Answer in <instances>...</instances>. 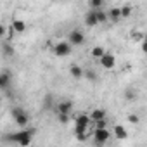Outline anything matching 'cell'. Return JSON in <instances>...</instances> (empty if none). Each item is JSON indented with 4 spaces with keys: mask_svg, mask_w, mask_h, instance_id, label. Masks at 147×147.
I'll return each mask as SVG.
<instances>
[{
    "mask_svg": "<svg viewBox=\"0 0 147 147\" xmlns=\"http://www.w3.org/2000/svg\"><path fill=\"white\" fill-rule=\"evenodd\" d=\"M67 42L75 47H80V45L85 43V33L80 31V30H73V31L67 33Z\"/></svg>",
    "mask_w": 147,
    "mask_h": 147,
    "instance_id": "277c9868",
    "label": "cell"
},
{
    "mask_svg": "<svg viewBox=\"0 0 147 147\" xmlns=\"http://www.w3.org/2000/svg\"><path fill=\"white\" fill-rule=\"evenodd\" d=\"M11 26H12V31L18 33V35H23V33L26 31V23H24L23 19H14V21L11 23Z\"/></svg>",
    "mask_w": 147,
    "mask_h": 147,
    "instance_id": "ba28073f",
    "label": "cell"
},
{
    "mask_svg": "<svg viewBox=\"0 0 147 147\" xmlns=\"http://www.w3.org/2000/svg\"><path fill=\"white\" fill-rule=\"evenodd\" d=\"M35 128H21L19 131H14V133H11L5 140H9V142H14V144H19V145H30L31 144V138H33V135H35Z\"/></svg>",
    "mask_w": 147,
    "mask_h": 147,
    "instance_id": "6da1fadb",
    "label": "cell"
},
{
    "mask_svg": "<svg viewBox=\"0 0 147 147\" xmlns=\"http://www.w3.org/2000/svg\"><path fill=\"white\" fill-rule=\"evenodd\" d=\"M57 119H59V123L66 125V123H69V114H66V113H57Z\"/></svg>",
    "mask_w": 147,
    "mask_h": 147,
    "instance_id": "44dd1931",
    "label": "cell"
},
{
    "mask_svg": "<svg viewBox=\"0 0 147 147\" xmlns=\"http://www.w3.org/2000/svg\"><path fill=\"white\" fill-rule=\"evenodd\" d=\"M5 35H7V28H5L2 23H0V38H4Z\"/></svg>",
    "mask_w": 147,
    "mask_h": 147,
    "instance_id": "484cf974",
    "label": "cell"
},
{
    "mask_svg": "<svg viewBox=\"0 0 147 147\" xmlns=\"http://www.w3.org/2000/svg\"><path fill=\"white\" fill-rule=\"evenodd\" d=\"M99 61H100V64H102L104 69H113L116 66V55L111 54V52H107V50L99 57Z\"/></svg>",
    "mask_w": 147,
    "mask_h": 147,
    "instance_id": "5b68a950",
    "label": "cell"
},
{
    "mask_svg": "<svg viewBox=\"0 0 147 147\" xmlns=\"http://www.w3.org/2000/svg\"><path fill=\"white\" fill-rule=\"evenodd\" d=\"M88 118H90V121L94 123V121H97V119H102V118H107V114H106V111L104 109H100V107H97V109H94L90 114H88Z\"/></svg>",
    "mask_w": 147,
    "mask_h": 147,
    "instance_id": "7c38bea8",
    "label": "cell"
},
{
    "mask_svg": "<svg viewBox=\"0 0 147 147\" xmlns=\"http://www.w3.org/2000/svg\"><path fill=\"white\" fill-rule=\"evenodd\" d=\"M2 49H4V55H14V47L12 45H9V43H4L2 45Z\"/></svg>",
    "mask_w": 147,
    "mask_h": 147,
    "instance_id": "ffe728a7",
    "label": "cell"
},
{
    "mask_svg": "<svg viewBox=\"0 0 147 147\" xmlns=\"http://www.w3.org/2000/svg\"><path fill=\"white\" fill-rule=\"evenodd\" d=\"M73 111V102L71 100H61L59 104H57V113H66V114H69Z\"/></svg>",
    "mask_w": 147,
    "mask_h": 147,
    "instance_id": "8fae6325",
    "label": "cell"
},
{
    "mask_svg": "<svg viewBox=\"0 0 147 147\" xmlns=\"http://www.w3.org/2000/svg\"><path fill=\"white\" fill-rule=\"evenodd\" d=\"M107 18H109L113 23H119V19H121L119 7H113V9H109V12H107Z\"/></svg>",
    "mask_w": 147,
    "mask_h": 147,
    "instance_id": "4fadbf2b",
    "label": "cell"
},
{
    "mask_svg": "<svg viewBox=\"0 0 147 147\" xmlns=\"http://www.w3.org/2000/svg\"><path fill=\"white\" fill-rule=\"evenodd\" d=\"M90 135L94 137L95 145H104V144L111 138V131H109L107 126H106V128H94V131H92Z\"/></svg>",
    "mask_w": 147,
    "mask_h": 147,
    "instance_id": "3957f363",
    "label": "cell"
},
{
    "mask_svg": "<svg viewBox=\"0 0 147 147\" xmlns=\"http://www.w3.org/2000/svg\"><path fill=\"white\" fill-rule=\"evenodd\" d=\"M128 121H130L131 125H138V123H140V118H138L137 114H130V116H128Z\"/></svg>",
    "mask_w": 147,
    "mask_h": 147,
    "instance_id": "cb8c5ba5",
    "label": "cell"
},
{
    "mask_svg": "<svg viewBox=\"0 0 147 147\" xmlns=\"http://www.w3.org/2000/svg\"><path fill=\"white\" fill-rule=\"evenodd\" d=\"M83 78H87L88 82H97V73L88 69V71H83Z\"/></svg>",
    "mask_w": 147,
    "mask_h": 147,
    "instance_id": "d6986e66",
    "label": "cell"
},
{
    "mask_svg": "<svg viewBox=\"0 0 147 147\" xmlns=\"http://www.w3.org/2000/svg\"><path fill=\"white\" fill-rule=\"evenodd\" d=\"M104 52H106V49H104V47H100V45H97V47H94V49L90 50V55H92L94 59H99Z\"/></svg>",
    "mask_w": 147,
    "mask_h": 147,
    "instance_id": "2e32d148",
    "label": "cell"
},
{
    "mask_svg": "<svg viewBox=\"0 0 147 147\" xmlns=\"http://www.w3.org/2000/svg\"><path fill=\"white\" fill-rule=\"evenodd\" d=\"M131 38L133 40H142L144 38V33L142 31H131Z\"/></svg>",
    "mask_w": 147,
    "mask_h": 147,
    "instance_id": "d4e9b609",
    "label": "cell"
},
{
    "mask_svg": "<svg viewBox=\"0 0 147 147\" xmlns=\"http://www.w3.org/2000/svg\"><path fill=\"white\" fill-rule=\"evenodd\" d=\"M119 12H121V18H130V16H131V12H133V7L126 4V5L119 7Z\"/></svg>",
    "mask_w": 147,
    "mask_h": 147,
    "instance_id": "e0dca14e",
    "label": "cell"
},
{
    "mask_svg": "<svg viewBox=\"0 0 147 147\" xmlns=\"http://www.w3.org/2000/svg\"><path fill=\"white\" fill-rule=\"evenodd\" d=\"M104 0H88V7L90 9H102L104 7Z\"/></svg>",
    "mask_w": 147,
    "mask_h": 147,
    "instance_id": "ac0fdd59",
    "label": "cell"
},
{
    "mask_svg": "<svg viewBox=\"0 0 147 147\" xmlns=\"http://www.w3.org/2000/svg\"><path fill=\"white\" fill-rule=\"evenodd\" d=\"M99 23H97V16H95V9H90L87 14H85V26H88V28H94V26H97Z\"/></svg>",
    "mask_w": 147,
    "mask_h": 147,
    "instance_id": "52a82bcc",
    "label": "cell"
},
{
    "mask_svg": "<svg viewBox=\"0 0 147 147\" xmlns=\"http://www.w3.org/2000/svg\"><path fill=\"white\" fill-rule=\"evenodd\" d=\"M52 52H54L57 57H67V55L73 52V45H71L67 40H61V42H57V43L52 47Z\"/></svg>",
    "mask_w": 147,
    "mask_h": 147,
    "instance_id": "7a4b0ae2",
    "label": "cell"
},
{
    "mask_svg": "<svg viewBox=\"0 0 147 147\" xmlns=\"http://www.w3.org/2000/svg\"><path fill=\"white\" fill-rule=\"evenodd\" d=\"M21 111H24V109H23V107H12V111H11V114H12V118H14V116H18V114L21 113Z\"/></svg>",
    "mask_w": 147,
    "mask_h": 147,
    "instance_id": "4316f807",
    "label": "cell"
},
{
    "mask_svg": "<svg viewBox=\"0 0 147 147\" xmlns=\"http://www.w3.org/2000/svg\"><path fill=\"white\" fill-rule=\"evenodd\" d=\"M113 135H114L118 140H125V138L128 137V131H126V128H125V126H121V125H116V126L113 128Z\"/></svg>",
    "mask_w": 147,
    "mask_h": 147,
    "instance_id": "30bf717a",
    "label": "cell"
},
{
    "mask_svg": "<svg viewBox=\"0 0 147 147\" xmlns=\"http://www.w3.org/2000/svg\"><path fill=\"white\" fill-rule=\"evenodd\" d=\"M14 119V123L19 126V128H24V126H28V123H30V114L26 113V111H21L18 116H14L12 118Z\"/></svg>",
    "mask_w": 147,
    "mask_h": 147,
    "instance_id": "8992f818",
    "label": "cell"
},
{
    "mask_svg": "<svg viewBox=\"0 0 147 147\" xmlns=\"http://www.w3.org/2000/svg\"><path fill=\"white\" fill-rule=\"evenodd\" d=\"M9 83H11V73L4 71L2 75H0V90L7 88V87H9Z\"/></svg>",
    "mask_w": 147,
    "mask_h": 147,
    "instance_id": "5bb4252c",
    "label": "cell"
},
{
    "mask_svg": "<svg viewBox=\"0 0 147 147\" xmlns=\"http://www.w3.org/2000/svg\"><path fill=\"white\" fill-rule=\"evenodd\" d=\"M95 16H97V23L102 24V23H107L109 18H107V12L102 11V9H95Z\"/></svg>",
    "mask_w": 147,
    "mask_h": 147,
    "instance_id": "9a60e30c",
    "label": "cell"
},
{
    "mask_svg": "<svg viewBox=\"0 0 147 147\" xmlns=\"http://www.w3.org/2000/svg\"><path fill=\"white\" fill-rule=\"evenodd\" d=\"M69 75H71V78H75V80H82L83 78V67L78 66V64H73L69 67Z\"/></svg>",
    "mask_w": 147,
    "mask_h": 147,
    "instance_id": "9c48e42d",
    "label": "cell"
},
{
    "mask_svg": "<svg viewBox=\"0 0 147 147\" xmlns=\"http://www.w3.org/2000/svg\"><path fill=\"white\" fill-rule=\"evenodd\" d=\"M106 126H107V118H102V119L94 121V128H106Z\"/></svg>",
    "mask_w": 147,
    "mask_h": 147,
    "instance_id": "7402d4cb",
    "label": "cell"
},
{
    "mask_svg": "<svg viewBox=\"0 0 147 147\" xmlns=\"http://www.w3.org/2000/svg\"><path fill=\"white\" fill-rule=\"evenodd\" d=\"M125 97H126V100H135L137 99V92L135 90H126Z\"/></svg>",
    "mask_w": 147,
    "mask_h": 147,
    "instance_id": "603a6c76",
    "label": "cell"
}]
</instances>
